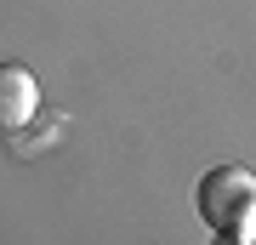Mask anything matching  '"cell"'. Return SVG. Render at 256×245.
I'll list each match as a JSON object with an SVG mask.
<instances>
[{
    "mask_svg": "<svg viewBox=\"0 0 256 245\" xmlns=\"http://www.w3.org/2000/svg\"><path fill=\"white\" fill-rule=\"evenodd\" d=\"M194 211L210 234H256V171L210 165L194 182Z\"/></svg>",
    "mask_w": 256,
    "mask_h": 245,
    "instance_id": "obj_1",
    "label": "cell"
},
{
    "mask_svg": "<svg viewBox=\"0 0 256 245\" xmlns=\"http://www.w3.org/2000/svg\"><path fill=\"white\" fill-rule=\"evenodd\" d=\"M40 109V80L23 63H0V131H23Z\"/></svg>",
    "mask_w": 256,
    "mask_h": 245,
    "instance_id": "obj_2",
    "label": "cell"
},
{
    "mask_svg": "<svg viewBox=\"0 0 256 245\" xmlns=\"http://www.w3.org/2000/svg\"><path fill=\"white\" fill-rule=\"evenodd\" d=\"M216 245H250V234H216Z\"/></svg>",
    "mask_w": 256,
    "mask_h": 245,
    "instance_id": "obj_3",
    "label": "cell"
},
{
    "mask_svg": "<svg viewBox=\"0 0 256 245\" xmlns=\"http://www.w3.org/2000/svg\"><path fill=\"white\" fill-rule=\"evenodd\" d=\"M250 245H256V234H250Z\"/></svg>",
    "mask_w": 256,
    "mask_h": 245,
    "instance_id": "obj_4",
    "label": "cell"
}]
</instances>
